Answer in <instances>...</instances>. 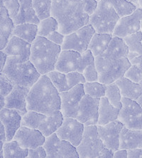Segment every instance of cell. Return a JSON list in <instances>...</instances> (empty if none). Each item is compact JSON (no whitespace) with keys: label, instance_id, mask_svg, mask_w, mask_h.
Wrapping results in <instances>:
<instances>
[{"label":"cell","instance_id":"6da1fadb","mask_svg":"<svg viewBox=\"0 0 142 158\" xmlns=\"http://www.w3.org/2000/svg\"><path fill=\"white\" fill-rule=\"evenodd\" d=\"M97 4L95 0H53L51 16L59 22V31L67 35L89 24Z\"/></svg>","mask_w":142,"mask_h":158},{"label":"cell","instance_id":"7a4b0ae2","mask_svg":"<svg viewBox=\"0 0 142 158\" xmlns=\"http://www.w3.org/2000/svg\"><path fill=\"white\" fill-rule=\"evenodd\" d=\"M27 110H34L51 115L60 110V93L47 74L41 75L31 88L26 98Z\"/></svg>","mask_w":142,"mask_h":158},{"label":"cell","instance_id":"3957f363","mask_svg":"<svg viewBox=\"0 0 142 158\" xmlns=\"http://www.w3.org/2000/svg\"><path fill=\"white\" fill-rule=\"evenodd\" d=\"M62 52L61 46L53 43L46 37L37 36L31 44L30 61L41 75L54 71Z\"/></svg>","mask_w":142,"mask_h":158},{"label":"cell","instance_id":"277c9868","mask_svg":"<svg viewBox=\"0 0 142 158\" xmlns=\"http://www.w3.org/2000/svg\"><path fill=\"white\" fill-rule=\"evenodd\" d=\"M1 73L14 85L28 88L33 86L41 76L30 60L26 61L21 56H8Z\"/></svg>","mask_w":142,"mask_h":158},{"label":"cell","instance_id":"5b68a950","mask_svg":"<svg viewBox=\"0 0 142 158\" xmlns=\"http://www.w3.org/2000/svg\"><path fill=\"white\" fill-rule=\"evenodd\" d=\"M95 65L98 72V81L105 85L115 83L124 76L132 66L128 58L114 59L102 55L95 57Z\"/></svg>","mask_w":142,"mask_h":158},{"label":"cell","instance_id":"8992f818","mask_svg":"<svg viewBox=\"0 0 142 158\" xmlns=\"http://www.w3.org/2000/svg\"><path fill=\"white\" fill-rule=\"evenodd\" d=\"M63 119L64 117L60 110L51 115L34 110H28L22 116V125L39 130L47 138L57 131L62 125Z\"/></svg>","mask_w":142,"mask_h":158},{"label":"cell","instance_id":"52a82bcc","mask_svg":"<svg viewBox=\"0 0 142 158\" xmlns=\"http://www.w3.org/2000/svg\"><path fill=\"white\" fill-rule=\"evenodd\" d=\"M120 16L108 0H101L92 15L90 16L89 24L97 33L113 34Z\"/></svg>","mask_w":142,"mask_h":158},{"label":"cell","instance_id":"ba28073f","mask_svg":"<svg viewBox=\"0 0 142 158\" xmlns=\"http://www.w3.org/2000/svg\"><path fill=\"white\" fill-rule=\"evenodd\" d=\"M104 148L103 142L99 136L97 125L85 126L82 140L76 148L79 157L98 158Z\"/></svg>","mask_w":142,"mask_h":158},{"label":"cell","instance_id":"9c48e42d","mask_svg":"<svg viewBox=\"0 0 142 158\" xmlns=\"http://www.w3.org/2000/svg\"><path fill=\"white\" fill-rule=\"evenodd\" d=\"M95 30L90 24L67 34L65 36L64 42L61 46L62 50H73L83 54L88 50V46Z\"/></svg>","mask_w":142,"mask_h":158},{"label":"cell","instance_id":"30bf717a","mask_svg":"<svg viewBox=\"0 0 142 158\" xmlns=\"http://www.w3.org/2000/svg\"><path fill=\"white\" fill-rule=\"evenodd\" d=\"M43 147L47 158H78L77 148L68 141L59 138L55 132L46 138Z\"/></svg>","mask_w":142,"mask_h":158},{"label":"cell","instance_id":"8fae6325","mask_svg":"<svg viewBox=\"0 0 142 158\" xmlns=\"http://www.w3.org/2000/svg\"><path fill=\"white\" fill-rule=\"evenodd\" d=\"M100 98H95L84 95L79 103L76 119L85 126L97 125L99 117V104Z\"/></svg>","mask_w":142,"mask_h":158},{"label":"cell","instance_id":"7c38bea8","mask_svg":"<svg viewBox=\"0 0 142 158\" xmlns=\"http://www.w3.org/2000/svg\"><path fill=\"white\" fill-rule=\"evenodd\" d=\"M85 94L83 84H79L67 91L60 93V111L64 118H76L79 103Z\"/></svg>","mask_w":142,"mask_h":158},{"label":"cell","instance_id":"4fadbf2b","mask_svg":"<svg viewBox=\"0 0 142 158\" xmlns=\"http://www.w3.org/2000/svg\"><path fill=\"white\" fill-rule=\"evenodd\" d=\"M85 125L74 118H64L62 125L55 133L59 138L68 141L72 145L78 147L82 140Z\"/></svg>","mask_w":142,"mask_h":158},{"label":"cell","instance_id":"5bb4252c","mask_svg":"<svg viewBox=\"0 0 142 158\" xmlns=\"http://www.w3.org/2000/svg\"><path fill=\"white\" fill-rule=\"evenodd\" d=\"M142 8L138 7L131 15L120 19L112 34L113 36L124 38L141 31Z\"/></svg>","mask_w":142,"mask_h":158},{"label":"cell","instance_id":"9a60e30c","mask_svg":"<svg viewBox=\"0 0 142 158\" xmlns=\"http://www.w3.org/2000/svg\"><path fill=\"white\" fill-rule=\"evenodd\" d=\"M124 126V124L119 120L104 125H97L99 136L104 147L113 152L120 149V134Z\"/></svg>","mask_w":142,"mask_h":158},{"label":"cell","instance_id":"2e32d148","mask_svg":"<svg viewBox=\"0 0 142 158\" xmlns=\"http://www.w3.org/2000/svg\"><path fill=\"white\" fill-rule=\"evenodd\" d=\"M13 140H17L21 147L26 149H34L44 145L46 137L39 130L22 125L16 132Z\"/></svg>","mask_w":142,"mask_h":158},{"label":"cell","instance_id":"e0dca14e","mask_svg":"<svg viewBox=\"0 0 142 158\" xmlns=\"http://www.w3.org/2000/svg\"><path fill=\"white\" fill-rule=\"evenodd\" d=\"M82 64V54L73 50H62L58 61L55 64V70L64 73L78 71L80 73Z\"/></svg>","mask_w":142,"mask_h":158},{"label":"cell","instance_id":"ac0fdd59","mask_svg":"<svg viewBox=\"0 0 142 158\" xmlns=\"http://www.w3.org/2000/svg\"><path fill=\"white\" fill-rule=\"evenodd\" d=\"M22 115L19 111L14 109L2 108L0 110V122L6 131V140H13L16 132L22 126Z\"/></svg>","mask_w":142,"mask_h":158},{"label":"cell","instance_id":"d6986e66","mask_svg":"<svg viewBox=\"0 0 142 158\" xmlns=\"http://www.w3.org/2000/svg\"><path fill=\"white\" fill-rule=\"evenodd\" d=\"M31 88L14 85L10 94L5 97L4 108L19 111L23 116L27 112L26 98Z\"/></svg>","mask_w":142,"mask_h":158},{"label":"cell","instance_id":"ffe728a7","mask_svg":"<svg viewBox=\"0 0 142 158\" xmlns=\"http://www.w3.org/2000/svg\"><path fill=\"white\" fill-rule=\"evenodd\" d=\"M31 44L26 41L17 36H12L9 39L3 52L8 56H21L26 61L30 59Z\"/></svg>","mask_w":142,"mask_h":158},{"label":"cell","instance_id":"44dd1931","mask_svg":"<svg viewBox=\"0 0 142 158\" xmlns=\"http://www.w3.org/2000/svg\"><path fill=\"white\" fill-rule=\"evenodd\" d=\"M15 24L3 4L0 6V49L3 50L13 35Z\"/></svg>","mask_w":142,"mask_h":158},{"label":"cell","instance_id":"7402d4cb","mask_svg":"<svg viewBox=\"0 0 142 158\" xmlns=\"http://www.w3.org/2000/svg\"><path fill=\"white\" fill-rule=\"evenodd\" d=\"M120 141V149H142V130H130L124 126Z\"/></svg>","mask_w":142,"mask_h":158},{"label":"cell","instance_id":"603a6c76","mask_svg":"<svg viewBox=\"0 0 142 158\" xmlns=\"http://www.w3.org/2000/svg\"><path fill=\"white\" fill-rule=\"evenodd\" d=\"M20 4L19 11L14 23L18 25L23 23H31L38 25L40 20L36 15L33 6V0H18Z\"/></svg>","mask_w":142,"mask_h":158},{"label":"cell","instance_id":"cb8c5ba5","mask_svg":"<svg viewBox=\"0 0 142 158\" xmlns=\"http://www.w3.org/2000/svg\"><path fill=\"white\" fill-rule=\"evenodd\" d=\"M120 109L115 108L107 98H100L99 104V117L97 125H104L118 120Z\"/></svg>","mask_w":142,"mask_h":158},{"label":"cell","instance_id":"d4e9b609","mask_svg":"<svg viewBox=\"0 0 142 158\" xmlns=\"http://www.w3.org/2000/svg\"><path fill=\"white\" fill-rule=\"evenodd\" d=\"M115 83L120 88L122 97L136 101L142 94V85L125 76L118 79Z\"/></svg>","mask_w":142,"mask_h":158},{"label":"cell","instance_id":"484cf974","mask_svg":"<svg viewBox=\"0 0 142 158\" xmlns=\"http://www.w3.org/2000/svg\"><path fill=\"white\" fill-rule=\"evenodd\" d=\"M128 54L129 48L124 39L118 36H113L108 49L102 55L111 59H121L128 58Z\"/></svg>","mask_w":142,"mask_h":158},{"label":"cell","instance_id":"4316f807","mask_svg":"<svg viewBox=\"0 0 142 158\" xmlns=\"http://www.w3.org/2000/svg\"><path fill=\"white\" fill-rule=\"evenodd\" d=\"M112 38L113 35L112 34L95 32L90 41L88 49L91 51L95 57L102 55L108 49Z\"/></svg>","mask_w":142,"mask_h":158},{"label":"cell","instance_id":"83f0119b","mask_svg":"<svg viewBox=\"0 0 142 158\" xmlns=\"http://www.w3.org/2000/svg\"><path fill=\"white\" fill-rule=\"evenodd\" d=\"M122 106L119 113L118 120L122 123L129 118L142 114V108L140 104L134 100L122 97Z\"/></svg>","mask_w":142,"mask_h":158},{"label":"cell","instance_id":"f1b7e54d","mask_svg":"<svg viewBox=\"0 0 142 158\" xmlns=\"http://www.w3.org/2000/svg\"><path fill=\"white\" fill-rule=\"evenodd\" d=\"M32 44L38 36V25L31 23H23L15 25L13 35Z\"/></svg>","mask_w":142,"mask_h":158},{"label":"cell","instance_id":"f546056e","mask_svg":"<svg viewBox=\"0 0 142 158\" xmlns=\"http://www.w3.org/2000/svg\"><path fill=\"white\" fill-rule=\"evenodd\" d=\"M28 150L18 144L15 140L6 141L1 151L2 158H27Z\"/></svg>","mask_w":142,"mask_h":158},{"label":"cell","instance_id":"4dcf8cb0","mask_svg":"<svg viewBox=\"0 0 142 158\" xmlns=\"http://www.w3.org/2000/svg\"><path fill=\"white\" fill-rule=\"evenodd\" d=\"M129 48L128 59L130 60L134 58L142 55V31H139L136 33L125 36L123 38Z\"/></svg>","mask_w":142,"mask_h":158},{"label":"cell","instance_id":"1f68e13d","mask_svg":"<svg viewBox=\"0 0 142 158\" xmlns=\"http://www.w3.org/2000/svg\"><path fill=\"white\" fill-rule=\"evenodd\" d=\"M120 18L129 15L138 8V5L129 0H108Z\"/></svg>","mask_w":142,"mask_h":158},{"label":"cell","instance_id":"d6a6232c","mask_svg":"<svg viewBox=\"0 0 142 158\" xmlns=\"http://www.w3.org/2000/svg\"><path fill=\"white\" fill-rule=\"evenodd\" d=\"M59 24L57 19L52 16L41 20L38 24V36L47 37L51 33L59 31Z\"/></svg>","mask_w":142,"mask_h":158},{"label":"cell","instance_id":"836d02e7","mask_svg":"<svg viewBox=\"0 0 142 158\" xmlns=\"http://www.w3.org/2000/svg\"><path fill=\"white\" fill-rule=\"evenodd\" d=\"M132 66L124 74L125 77L136 83L142 80V55L130 60Z\"/></svg>","mask_w":142,"mask_h":158},{"label":"cell","instance_id":"e575fe53","mask_svg":"<svg viewBox=\"0 0 142 158\" xmlns=\"http://www.w3.org/2000/svg\"><path fill=\"white\" fill-rule=\"evenodd\" d=\"M83 85L85 94L88 96L95 98H101L105 96L107 85L100 83L99 81L86 82Z\"/></svg>","mask_w":142,"mask_h":158},{"label":"cell","instance_id":"d590c367","mask_svg":"<svg viewBox=\"0 0 142 158\" xmlns=\"http://www.w3.org/2000/svg\"><path fill=\"white\" fill-rule=\"evenodd\" d=\"M47 76L59 93L65 92L70 90L66 73L54 70L48 73Z\"/></svg>","mask_w":142,"mask_h":158},{"label":"cell","instance_id":"8d00e7d4","mask_svg":"<svg viewBox=\"0 0 142 158\" xmlns=\"http://www.w3.org/2000/svg\"><path fill=\"white\" fill-rule=\"evenodd\" d=\"M105 97L109 100V103L115 108L119 109L122 108V96L121 94L120 88L115 82L107 85Z\"/></svg>","mask_w":142,"mask_h":158},{"label":"cell","instance_id":"74e56055","mask_svg":"<svg viewBox=\"0 0 142 158\" xmlns=\"http://www.w3.org/2000/svg\"><path fill=\"white\" fill-rule=\"evenodd\" d=\"M53 0H33V6L39 20L51 16Z\"/></svg>","mask_w":142,"mask_h":158},{"label":"cell","instance_id":"f35d334b","mask_svg":"<svg viewBox=\"0 0 142 158\" xmlns=\"http://www.w3.org/2000/svg\"><path fill=\"white\" fill-rule=\"evenodd\" d=\"M0 3L5 6L9 17L14 21L19 11V1L18 0H0Z\"/></svg>","mask_w":142,"mask_h":158},{"label":"cell","instance_id":"ab89813d","mask_svg":"<svg viewBox=\"0 0 142 158\" xmlns=\"http://www.w3.org/2000/svg\"><path fill=\"white\" fill-rule=\"evenodd\" d=\"M66 77L70 89L77 85L84 84L87 82L83 74L78 71L70 72L68 73H66Z\"/></svg>","mask_w":142,"mask_h":158},{"label":"cell","instance_id":"60d3db41","mask_svg":"<svg viewBox=\"0 0 142 158\" xmlns=\"http://www.w3.org/2000/svg\"><path fill=\"white\" fill-rule=\"evenodd\" d=\"M14 85L9 81L5 74L1 73L0 74V95L6 97L12 90Z\"/></svg>","mask_w":142,"mask_h":158},{"label":"cell","instance_id":"b9f144b4","mask_svg":"<svg viewBox=\"0 0 142 158\" xmlns=\"http://www.w3.org/2000/svg\"><path fill=\"white\" fill-rule=\"evenodd\" d=\"M83 74L85 76L87 82H94L99 81L98 72H97L95 62L90 64L86 67Z\"/></svg>","mask_w":142,"mask_h":158},{"label":"cell","instance_id":"7bdbcfd3","mask_svg":"<svg viewBox=\"0 0 142 158\" xmlns=\"http://www.w3.org/2000/svg\"><path fill=\"white\" fill-rule=\"evenodd\" d=\"M124 126L130 130H142V114L131 118L123 123Z\"/></svg>","mask_w":142,"mask_h":158},{"label":"cell","instance_id":"ee69618b","mask_svg":"<svg viewBox=\"0 0 142 158\" xmlns=\"http://www.w3.org/2000/svg\"><path fill=\"white\" fill-rule=\"evenodd\" d=\"M47 157V153L43 146L34 148V149H29L28 150L27 158H46Z\"/></svg>","mask_w":142,"mask_h":158},{"label":"cell","instance_id":"f6af8a7d","mask_svg":"<svg viewBox=\"0 0 142 158\" xmlns=\"http://www.w3.org/2000/svg\"><path fill=\"white\" fill-rule=\"evenodd\" d=\"M65 36H66V35L62 34L61 32H60L59 31H55L52 32V33H51L46 38H47L49 41H52L53 43L58 44V45L62 46L64 42Z\"/></svg>","mask_w":142,"mask_h":158},{"label":"cell","instance_id":"bcb514c9","mask_svg":"<svg viewBox=\"0 0 142 158\" xmlns=\"http://www.w3.org/2000/svg\"><path fill=\"white\" fill-rule=\"evenodd\" d=\"M127 154L128 158H142V149H129L127 150Z\"/></svg>","mask_w":142,"mask_h":158},{"label":"cell","instance_id":"7dc6e473","mask_svg":"<svg viewBox=\"0 0 142 158\" xmlns=\"http://www.w3.org/2000/svg\"><path fill=\"white\" fill-rule=\"evenodd\" d=\"M114 152L108 148L104 147L99 152L98 158H113Z\"/></svg>","mask_w":142,"mask_h":158},{"label":"cell","instance_id":"c3c4849f","mask_svg":"<svg viewBox=\"0 0 142 158\" xmlns=\"http://www.w3.org/2000/svg\"><path fill=\"white\" fill-rule=\"evenodd\" d=\"M0 137H1V144H0V145H1V151H2L4 144L7 141V140H6V134L5 128H4V125L2 123H0Z\"/></svg>","mask_w":142,"mask_h":158},{"label":"cell","instance_id":"681fc988","mask_svg":"<svg viewBox=\"0 0 142 158\" xmlns=\"http://www.w3.org/2000/svg\"><path fill=\"white\" fill-rule=\"evenodd\" d=\"M113 158H128L127 150L119 149L114 152Z\"/></svg>","mask_w":142,"mask_h":158},{"label":"cell","instance_id":"f907efd6","mask_svg":"<svg viewBox=\"0 0 142 158\" xmlns=\"http://www.w3.org/2000/svg\"><path fill=\"white\" fill-rule=\"evenodd\" d=\"M0 56H1V64H0V66H1V69H0V72H2L3 71V69L4 68V66H5L6 64V60H7V58H8V55L6 54V53H4L3 51L1 50V52H0Z\"/></svg>","mask_w":142,"mask_h":158},{"label":"cell","instance_id":"816d5d0a","mask_svg":"<svg viewBox=\"0 0 142 158\" xmlns=\"http://www.w3.org/2000/svg\"><path fill=\"white\" fill-rule=\"evenodd\" d=\"M0 105H1V108H4V106H5V97L3 96H1L0 95Z\"/></svg>","mask_w":142,"mask_h":158},{"label":"cell","instance_id":"f5cc1de1","mask_svg":"<svg viewBox=\"0 0 142 158\" xmlns=\"http://www.w3.org/2000/svg\"><path fill=\"white\" fill-rule=\"evenodd\" d=\"M136 101L138 102L139 104H140V105H142V94L140 96H139V98L138 99L136 100Z\"/></svg>","mask_w":142,"mask_h":158},{"label":"cell","instance_id":"db71d44e","mask_svg":"<svg viewBox=\"0 0 142 158\" xmlns=\"http://www.w3.org/2000/svg\"><path fill=\"white\" fill-rule=\"evenodd\" d=\"M138 6L139 7L142 8V0H138Z\"/></svg>","mask_w":142,"mask_h":158},{"label":"cell","instance_id":"11a10c76","mask_svg":"<svg viewBox=\"0 0 142 158\" xmlns=\"http://www.w3.org/2000/svg\"><path fill=\"white\" fill-rule=\"evenodd\" d=\"M129 1H131V2H133V3L136 4H137V5H138V0H129Z\"/></svg>","mask_w":142,"mask_h":158},{"label":"cell","instance_id":"9f6ffc18","mask_svg":"<svg viewBox=\"0 0 142 158\" xmlns=\"http://www.w3.org/2000/svg\"><path fill=\"white\" fill-rule=\"evenodd\" d=\"M141 31H142V21H141Z\"/></svg>","mask_w":142,"mask_h":158},{"label":"cell","instance_id":"6f0895ef","mask_svg":"<svg viewBox=\"0 0 142 158\" xmlns=\"http://www.w3.org/2000/svg\"><path fill=\"white\" fill-rule=\"evenodd\" d=\"M95 1H97V2H99V1H101V0H95Z\"/></svg>","mask_w":142,"mask_h":158},{"label":"cell","instance_id":"680465c9","mask_svg":"<svg viewBox=\"0 0 142 158\" xmlns=\"http://www.w3.org/2000/svg\"><path fill=\"white\" fill-rule=\"evenodd\" d=\"M141 108H142V105H141Z\"/></svg>","mask_w":142,"mask_h":158}]
</instances>
